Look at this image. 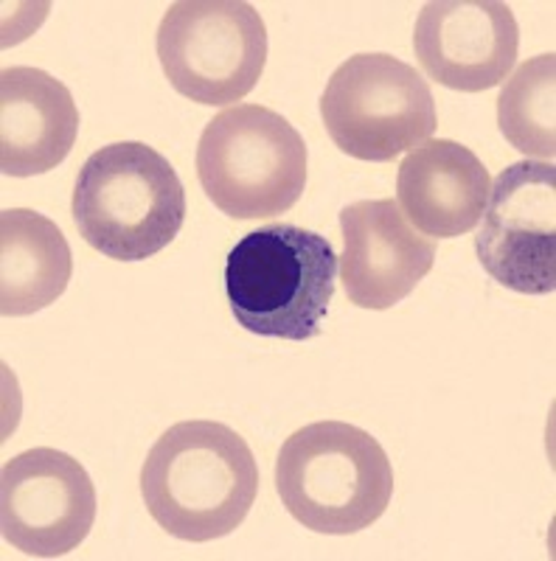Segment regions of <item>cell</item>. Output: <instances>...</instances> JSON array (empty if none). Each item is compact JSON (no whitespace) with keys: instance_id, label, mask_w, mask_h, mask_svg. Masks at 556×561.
I'll list each match as a JSON object with an SVG mask.
<instances>
[{"instance_id":"cell-1","label":"cell","mask_w":556,"mask_h":561,"mask_svg":"<svg viewBox=\"0 0 556 561\" xmlns=\"http://www.w3.org/2000/svg\"><path fill=\"white\" fill-rule=\"evenodd\" d=\"M149 517L183 542L234 534L259 494L248 440L219 421H180L155 440L141 469Z\"/></svg>"},{"instance_id":"cell-2","label":"cell","mask_w":556,"mask_h":561,"mask_svg":"<svg viewBox=\"0 0 556 561\" xmlns=\"http://www.w3.org/2000/svg\"><path fill=\"white\" fill-rule=\"evenodd\" d=\"M338 253L327 237L273 222L239 239L225 264L234 318L259 337L313 340L329 314Z\"/></svg>"},{"instance_id":"cell-3","label":"cell","mask_w":556,"mask_h":561,"mask_svg":"<svg viewBox=\"0 0 556 561\" xmlns=\"http://www.w3.org/2000/svg\"><path fill=\"white\" fill-rule=\"evenodd\" d=\"M275 491L304 528L349 536L388 511L394 469L371 433L345 421H315L284 440Z\"/></svg>"},{"instance_id":"cell-4","label":"cell","mask_w":556,"mask_h":561,"mask_svg":"<svg viewBox=\"0 0 556 561\" xmlns=\"http://www.w3.org/2000/svg\"><path fill=\"white\" fill-rule=\"evenodd\" d=\"M71 208L90 248L115 262H144L183 228L185 188L163 154L122 140L84 160Z\"/></svg>"},{"instance_id":"cell-5","label":"cell","mask_w":556,"mask_h":561,"mask_svg":"<svg viewBox=\"0 0 556 561\" xmlns=\"http://www.w3.org/2000/svg\"><path fill=\"white\" fill-rule=\"evenodd\" d=\"M197 178L228 217H279L307 188V144L275 110L234 104L200 135Z\"/></svg>"},{"instance_id":"cell-6","label":"cell","mask_w":556,"mask_h":561,"mask_svg":"<svg viewBox=\"0 0 556 561\" xmlns=\"http://www.w3.org/2000/svg\"><path fill=\"white\" fill-rule=\"evenodd\" d=\"M320 115L340 152L388 163L439 127L428 79L390 54H354L329 79Z\"/></svg>"},{"instance_id":"cell-7","label":"cell","mask_w":556,"mask_h":561,"mask_svg":"<svg viewBox=\"0 0 556 561\" xmlns=\"http://www.w3.org/2000/svg\"><path fill=\"white\" fill-rule=\"evenodd\" d=\"M158 59L189 102L225 107L257 88L268 62V28L250 3L178 0L158 26Z\"/></svg>"},{"instance_id":"cell-8","label":"cell","mask_w":556,"mask_h":561,"mask_svg":"<svg viewBox=\"0 0 556 561\" xmlns=\"http://www.w3.org/2000/svg\"><path fill=\"white\" fill-rule=\"evenodd\" d=\"M475 253L486 273L520 295L556 289V167L518 160L495 178Z\"/></svg>"},{"instance_id":"cell-9","label":"cell","mask_w":556,"mask_h":561,"mask_svg":"<svg viewBox=\"0 0 556 561\" xmlns=\"http://www.w3.org/2000/svg\"><path fill=\"white\" fill-rule=\"evenodd\" d=\"M97 523V489L71 455L37 447L7 460L0 474V528L23 556L59 559Z\"/></svg>"},{"instance_id":"cell-10","label":"cell","mask_w":556,"mask_h":561,"mask_svg":"<svg viewBox=\"0 0 556 561\" xmlns=\"http://www.w3.org/2000/svg\"><path fill=\"white\" fill-rule=\"evenodd\" d=\"M413 51L430 79L461 93H480L509 79L520 26L500 0H439L419 12Z\"/></svg>"},{"instance_id":"cell-11","label":"cell","mask_w":556,"mask_h":561,"mask_svg":"<svg viewBox=\"0 0 556 561\" xmlns=\"http://www.w3.org/2000/svg\"><path fill=\"white\" fill-rule=\"evenodd\" d=\"M340 280L354 307H397L433 270L435 239L405 219L397 199H360L340 210Z\"/></svg>"},{"instance_id":"cell-12","label":"cell","mask_w":556,"mask_h":561,"mask_svg":"<svg viewBox=\"0 0 556 561\" xmlns=\"http://www.w3.org/2000/svg\"><path fill=\"white\" fill-rule=\"evenodd\" d=\"M492 178L478 154L450 138L424 140L405 154L397 205L430 239L464 237L484 217Z\"/></svg>"},{"instance_id":"cell-13","label":"cell","mask_w":556,"mask_h":561,"mask_svg":"<svg viewBox=\"0 0 556 561\" xmlns=\"http://www.w3.org/2000/svg\"><path fill=\"white\" fill-rule=\"evenodd\" d=\"M77 135V102L59 79L26 65L0 73V169L7 178L57 169Z\"/></svg>"},{"instance_id":"cell-14","label":"cell","mask_w":556,"mask_h":561,"mask_svg":"<svg viewBox=\"0 0 556 561\" xmlns=\"http://www.w3.org/2000/svg\"><path fill=\"white\" fill-rule=\"evenodd\" d=\"M73 273L71 244L48 217L29 208L0 214V312L26 318L52 307Z\"/></svg>"},{"instance_id":"cell-15","label":"cell","mask_w":556,"mask_h":561,"mask_svg":"<svg viewBox=\"0 0 556 561\" xmlns=\"http://www.w3.org/2000/svg\"><path fill=\"white\" fill-rule=\"evenodd\" d=\"M498 127L518 152L554 163L556 54H540L506 79L498 96Z\"/></svg>"}]
</instances>
